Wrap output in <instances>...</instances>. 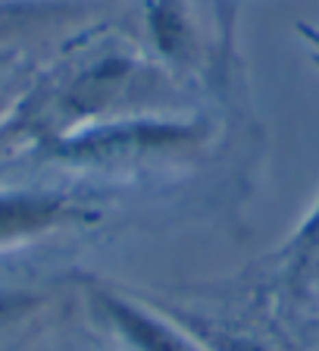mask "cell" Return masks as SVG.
Returning a JSON list of instances; mask_svg holds the SVG:
<instances>
[{"label": "cell", "mask_w": 319, "mask_h": 351, "mask_svg": "<svg viewBox=\"0 0 319 351\" xmlns=\"http://www.w3.org/2000/svg\"><path fill=\"white\" fill-rule=\"evenodd\" d=\"M13 16H16V10H0V32L13 25Z\"/></svg>", "instance_id": "3957f363"}, {"label": "cell", "mask_w": 319, "mask_h": 351, "mask_svg": "<svg viewBox=\"0 0 319 351\" xmlns=\"http://www.w3.org/2000/svg\"><path fill=\"white\" fill-rule=\"evenodd\" d=\"M107 307H110V314H113V320L119 323V329L129 336V342H135L141 351H197L179 332L166 329L163 323L153 320V317L141 314V311L123 304V301H107Z\"/></svg>", "instance_id": "7a4b0ae2"}, {"label": "cell", "mask_w": 319, "mask_h": 351, "mask_svg": "<svg viewBox=\"0 0 319 351\" xmlns=\"http://www.w3.org/2000/svg\"><path fill=\"white\" fill-rule=\"evenodd\" d=\"M63 204L44 195H0V241L51 226Z\"/></svg>", "instance_id": "6da1fadb"}]
</instances>
